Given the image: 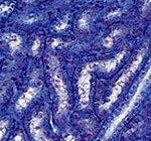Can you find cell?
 Returning a JSON list of instances; mask_svg holds the SVG:
<instances>
[{
	"instance_id": "1",
	"label": "cell",
	"mask_w": 151,
	"mask_h": 141,
	"mask_svg": "<svg viewBox=\"0 0 151 141\" xmlns=\"http://www.w3.org/2000/svg\"><path fill=\"white\" fill-rule=\"evenodd\" d=\"M143 57H144V52L142 50L139 55H137V57H136L135 60H133L132 65L129 67V69L126 70V72H124L122 76L118 79V81L116 82V84H115V86H114L113 90H112V94H111V96L109 97L108 102H107L104 106H102L101 109H104V110H105V109H108L109 107H110L112 104H113L114 102L118 99V96L120 95L121 92H122L123 88L126 86V84L129 82V80H130L131 77L134 75V73L137 70L138 67H139L141 62H142Z\"/></svg>"
},
{
	"instance_id": "2",
	"label": "cell",
	"mask_w": 151,
	"mask_h": 141,
	"mask_svg": "<svg viewBox=\"0 0 151 141\" xmlns=\"http://www.w3.org/2000/svg\"><path fill=\"white\" fill-rule=\"evenodd\" d=\"M50 67H52V82L55 89L58 98H60V106H58V113H63L65 111L68 107V91L65 89V85L63 80L62 73L58 67L57 60L52 59L50 60Z\"/></svg>"
},
{
	"instance_id": "3",
	"label": "cell",
	"mask_w": 151,
	"mask_h": 141,
	"mask_svg": "<svg viewBox=\"0 0 151 141\" xmlns=\"http://www.w3.org/2000/svg\"><path fill=\"white\" fill-rule=\"evenodd\" d=\"M149 81H150V70H147V74H146V76H145V78L143 79V81L140 83V85H139V87H138L137 91H136L135 95H134V96L132 97V99L130 100V102H129V104H127V105H126L125 108H124L123 110L121 111V113L118 115V117H117V118L115 119V120H114L113 122H112V125L110 126V129H109L108 134H107V135H109L111 132H113L114 129H115L117 126H118V124L120 123L121 121H122L123 119L126 117V115H127L129 112L132 110V108L136 105V102H137L138 99L140 98L141 93H142V91L144 90L146 85H147L148 83H149Z\"/></svg>"
},
{
	"instance_id": "4",
	"label": "cell",
	"mask_w": 151,
	"mask_h": 141,
	"mask_svg": "<svg viewBox=\"0 0 151 141\" xmlns=\"http://www.w3.org/2000/svg\"><path fill=\"white\" fill-rule=\"evenodd\" d=\"M92 69V65L88 67L82 72V75L79 80V94H80V104L84 108L89 104V96H90V88H91V75L90 70Z\"/></svg>"
},
{
	"instance_id": "5",
	"label": "cell",
	"mask_w": 151,
	"mask_h": 141,
	"mask_svg": "<svg viewBox=\"0 0 151 141\" xmlns=\"http://www.w3.org/2000/svg\"><path fill=\"white\" fill-rule=\"evenodd\" d=\"M41 121H42V114H38L35 116L30 121V132L33 135V138L35 141H52L45 137L42 129L40 128Z\"/></svg>"
},
{
	"instance_id": "6",
	"label": "cell",
	"mask_w": 151,
	"mask_h": 141,
	"mask_svg": "<svg viewBox=\"0 0 151 141\" xmlns=\"http://www.w3.org/2000/svg\"><path fill=\"white\" fill-rule=\"evenodd\" d=\"M37 92H38V90L36 89V88H29L27 91H26L25 93H24L22 96H21L20 98L18 99L16 108H17L18 110L26 108V107L28 106L29 102H30L36 96Z\"/></svg>"
},
{
	"instance_id": "7",
	"label": "cell",
	"mask_w": 151,
	"mask_h": 141,
	"mask_svg": "<svg viewBox=\"0 0 151 141\" xmlns=\"http://www.w3.org/2000/svg\"><path fill=\"white\" fill-rule=\"evenodd\" d=\"M124 55H125V52H121L120 53H118V55H117L113 60H110L106 63H103L102 65H99V67L107 73L111 72V70H113L114 69H115L117 65H118L119 63L123 60Z\"/></svg>"
},
{
	"instance_id": "8",
	"label": "cell",
	"mask_w": 151,
	"mask_h": 141,
	"mask_svg": "<svg viewBox=\"0 0 151 141\" xmlns=\"http://www.w3.org/2000/svg\"><path fill=\"white\" fill-rule=\"evenodd\" d=\"M3 38L8 42L12 53L15 52V50L20 47L21 40H20V37H19V35H17L16 33H7V35L3 36Z\"/></svg>"
},
{
	"instance_id": "9",
	"label": "cell",
	"mask_w": 151,
	"mask_h": 141,
	"mask_svg": "<svg viewBox=\"0 0 151 141\" xmlns=\"http://www.w3.org/2000/svg\"><path fill=\"white\" fill-rule=\"evenodd\" d=\"M119 33H120V30H119V29H115V30L112 31L110 35H109L107 36V37L104 40V41H103L104 47H111L112 45H113L115 38L119 35Z\"/></svg>"
},
{
	"instance_id": "10",
	"label": "cell",
	"mask_w": 151,
	"mask_h": 141,
	"mask_svg": "<svg viewBox=\"0 0 151 141\" xmlns=\"http://www.w3.org/2000/svg\"><path fill=\"white\" fill-rule=\"evenodd\" d=\"M79 27L82 30H87L89 28V17H88L86 14H84L81 17V19L79 20Z\"/></svg>"
},
{
	"instance_id": "11",
	"label": "cell",
	"mask_w": 151,
	"mask_h": 141,
	"mask_svg": "<svg viewBox=\"0 0 151 141\" xmlns=\"http://www.w3.org/2000/svg\"><path fill=\"white\" fill-rule=\"evenodd\" d=\"M40 40H38V38H36V40H35V42H33V45H32V53H36L38 50V48H40Z\"/></svg>"
},
{
	"instance_id": "12",
	"label": "cell",
	"mask_w": 151,
	"mask_h": 141,
	"mask_svg": "<svg viewBox=\"0 0 151 141\" xmlns=\"http://www.w3.org/2000/svg\"><path fill=\"white\" fill-rule=\"evenodd\" d=\"M11 6H7V5H1L0 7V13L1 14H5L6 12L11 11Z\"/></svg>"
},
{
	"instance_id": "13",
	"label": "cell",
	"mask_w": 151,
	"mask_h": 141,
	"mask_svg": "<svg viewBox=\"0 0 151 141\" xmlns=\"http://www.w3.org/2000/svg\"><path fill=\"white\" fill-rule=\"evenodd\" d=\"M68 26V18H65V21H63L60 24H58V25L55 26V28H57L58 30H62V29H64V28H65Z\"/></svg>"
},
{
	"instance_id": "14",
	"label": "cell",
	"mask_w": 151,
	"mask_h": 141,
	"mask_svg": "<svg viewBox=\"0 0 151 141\" xmlns=\"http://www.w3.org/2000/svg\"><path fill=\"white\" fill-rule=\"evenodd\" d=\"M60 43H62V40H55L52 41V47H57Z\"/></svg>"
},
{
	"instance_id": "15",
	"label": "cell",
	"mask_w": 151,
	"mask_h": 141,
	"mask_svg": "<svg viewBox=\"0 0 151 141\" xmlns=\"http://www.w3.org/2000/svg\"><path fill=\"white\" fill-rule=\"evenodd\" d=\"M116 14H119V11L117 10V11H115V12H113V13H110L108 15V18H111V17H114V15H116Z\"/></svg>"
},
{
	"instance_id": "16",
	"label": "cell",
	"mask_w": 151,
	"mask_h": 141,
	"mask_svg": "<svg viewBox=\"0 0 151 141\" xmlns=\"http://www.w3.org/2000/svg\"><path fill=\"white\" fill-rule=\"evenodd\" d=\"M67 141H75L74 137H72V136H69V137L67 138Z\"/></svg>"
},
{
	"instance_id": "17",
	"label": "cell",
	"mask_w": 151,
	"mask_h": 141,
	"mask_svg": "<svg viewBox=\"0 0 151 141\" xmlns=\"http://www.w3.org/2000/svg\"><path fill=\"white\" fill-rule=\"evenodd\" d=\"M26 2H32V1H35V0H25Z\"/></svg>"
}]
</instances>
